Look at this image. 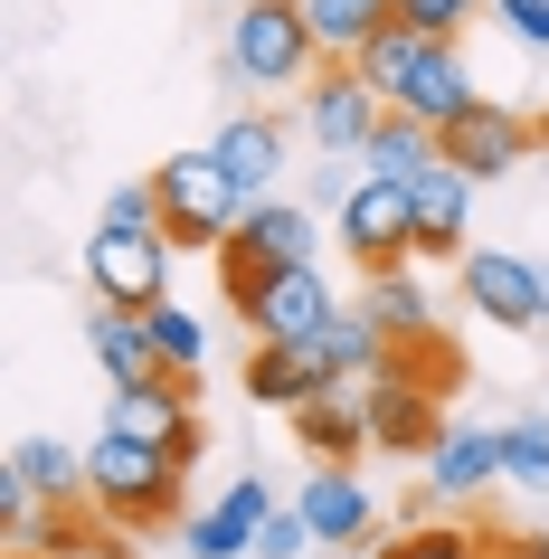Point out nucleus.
Masks as SVG:
<instances>
[{"mask_svg":"<svg viewBox=\"0 0 549 559\" xmlns=\"http://www.w3.org/2000/svg\"><path fill=\"white\" fill-rule=\"evenodd\" d=\"M360 313L389 332V352L435 342V295H427V275H417V265H370V275H360Z\"/></svg>","mask_w":549,"mask_h":559,"instance_id":"6ab92c4d","label":"nucleus"},{"mask_svg":"<svg viewBox=\"0 0 549 559\" xmlns=\"http://www.w3.org/2000/svg\"><path fill=\"white\" fill-rule=\"evenodd\" d=\"M294 550H322V540H313V522H303V502H275L265 531H256V559H294Z\"/></svg>","mask_w":549,"mask_h":559,"instance_id":"c756f323","label":"nucleus"},{"mask_svg":"<svg viewBox=\"0 0 549 559\" xmlns=\"http://www.w3.org/2000/svg\"><path fill=\"white\" fill-rule=\"evenodd\" d=\"M360 67H370V86L389 95L398 115L435 123V133H445L455 115H474V105H484V86H474V67H464V48H455V38L398 29V20H389V29L370 38V48H360Z\"/></svg>","mask_w":549,"mask_h":559,"instance_id":"f257e3e1","label":"nucleus"},{"mask_svg":"<svg viewBox=\"0 0 549 559\" xmlns=\"http://www.w3.org/2000/svg\"><path fill=\"white\" fill-rule=\"evenodd\" d=\"M86 352L105 360V380H115V389H143V380H162L152 323L133 313V304H95V313H86Z\"/></svg>","mask_w":549,"mask_h":559,"instance_id":"412c9836","label":"nucleus"},{"mask_svg":"<svg viewBox=\"0 0 549 559\" xmlns=\"http://www.w3.org/2000/svg\"><path fill=\"white\" fill-rule=\"evenodd\" d=\"M322 389H332V370H322L313 342H256V352H247V399H256V408L294 417L303 399H322Z\"/></svg>","mask_w":549,"mask_h":559,"instance_id":"aec40b11","label":"nucleus"},{"mask_svg":"<svg viewBox=\"0 0 549 559\" xmlns=\"http://www.w3.org/2000/svg\"><path fill=\"white\" fill-rule=\"evenodd\" d=\"M152 190H162V228H171V247H190V257H218L237 237V218H247V190H237L228 171H218V152H171V162H152Z\"/></svg>","mask_w":549,"mask_h":559,"instance_id":"20e7f679","label":"nucleus"},{"mask_svg":"<svg viewBox=\"0 0 549 559\" xmlns=\"http://www.w3.org/2000/svg\"><path fill=\"white\" fill-rule=\"evenodd\" d=\"M332 228H342V247H350L360 275H370V265H417V190L360 171V180H350V200L332 209Z\"/></svg>","mask_w":549,"mask_h":559,"instance_id":"6e6552de","label":"nucleus"},{"mask_svg":"<svg viewBox=\"0 0 549 559\" xmlns=\"http://www.w3.org/2000/svg\"><path fill=\"white\" fill-rule=\"evenodd\" d=\"M322 67V38L303 0H228V76L256 95H303Z\"/></svg>","mask_w":549,"mask_h":559,"instance_id":"f03ea898","label":"nucleus"},{"mask_svg":"<svg viewBox=\"0 0 549 559\" xmlns=\"http://www.w3.org/2000/svg\"><path fill=\"white\" fill-rule=\"evenodd\" d=\"M540 295H549V257H540Z\"/></svg>","mask_w":549,"mask_h":559,"instance_id":"2f4dec72","label":"nucleus"},{"mask_svg":"<svg viewBox=\"0 0 549 559\" xmlns=\"http://www.w3.org/2000/svg\"><path fill=\"white\" fill-rule=\"evenodd\" d=\"M407 190H417V265L464 257V237H474V190H484V180L455 171V162H427Z\"/></svg>","mask_w":549,"mask_h":559,"instance_id":"4468645a","label":"nucleus"},{"mask_svg":"<svg viewBox=\"0 0 549 559\" xmlns=\"http://www.w3.org/2000/svg\"><path fill=\"white\" fill-rule=\"evenodd\" d=\"M294 502H303V522H313L322 550H360V540H370V522H379L370 484H360L350 465H313L303 484H294Z\"/></svg>","mask_w":549,"mask_h":559,"instance_id":"dca6fc26","label":"nucleus"},{"mask_svg":"<svg viewBox=\"0 0 549 559\" xmlns=\"http://www.w3.org/2000/svg\"><path fill=\"white\" fill-rule=\"evenodd\" d=\"M530 152H540V123L512 115V105H492V95L474 105V115L445 123V162H455V171H474V180H512Z\"/></svg>","mask_w":549,"mask_h":559,"instance_id":"f8f14e48","label":"nucleus"},{"mask_svg":"<svg viewBox=\"0 0 549 559\" xmlns=\"http://www.w3.org/2000/svg\"><path fill=\"white\" fill-rule=\"evenodd\" d=\"M427 162H445V133H435V123H417V115H398V105H389V115H379V133L360 143V171H379V180H417Z\"/></svg>","mask_w":549,"mask_h":559,"instance_id":"4be33fe9","label":"nucleus"},{"mask_svg":"<svg viewBox=\"0 0 549 559\" xmlns=\"http://www.w3.org/2000/svg\"><path fill=\"white\" fill-rule=\"evenodd\" d=\"M484 484H502V427H445L427 445V502H474Z\"/></svg>","mask_w":549,"mask_h":559,"instance_id":"a211bd4d","label":"nucleus"},{"mask_svg":"<svg viewBox=\"0 0 549 559\" xmlns=\"http://www.w3.org/2000/svg\"><path fill=\"white\" fill-rule=\"evenodd\" d=\"M455 295L474 304V323H492V332L549 323L540 257H530V247H464V257H455Z\"/></svg>","mask_w":549,"mask_h":559,"instance_id":"0eeeda50","label":"nucleus"},{"mask_svg":"<svg viewBox=\"0 0 549 559\" xmlns=\"http://www.w3.org/2000/svg\"><path fill=\"white\" fill-rule=\"evenodd\" d=\"M303 20H313L322 58H360V48L398 20V0H303Z\"/></svg>","mask_w":549,"mask_h":559,"instance_id":"b1692460","label":"nucleus"},{"mask_svg":"<svg viewBox=\"0 0 549 559\" xmlns=\"http://www.w3.org/2000/svg\"><path fill=\"white\" fill-rule=\"evenodd\" d=\"M143 323H152V352H162V370H171V380H200V370H208V323H200L180 295H162Z\"/></svg>","mask_w":549,"mask_h":559,"instance_id":"393cba45","label":"nucleus"},{"mask_svg":"<svg viewBox=\"0 0 549 559\" xmlns=\"http://www.w3.org/2000/svg\"><path fill=\"white\" fill-rule=\"evenodd\" d=\"M228 304L247 313V332H256V342H322V323L342 313V295H332V275H322V265H275V275H247V285H228Z\"/></svg>","mask_w":549,"mask_h":559,"instance_id":"423d86ee","label":"nucleus"},{"mask_svg":"<svg viewBox=\"0 0 549 559\" xmlns=\"http://www.w3.org/2000/svg\"><path fill=\"white\" fill-rule=\"evenodd\" d=\"M492 10V0H398V29H427V38H464V20Z\"/></svg>","mask_w":549,"mask_h":559,"instance_id":"c85d7f7f","label":"nucleus"},{"mask_svg":"<svg viewBox=\"0 0 549 559\" xmlns=\"http://www.w3.org/2000/svg\"><path fill=\"white\" fill-rule=\"evenodd\" d=\"M208 152H218V171H228L247 200H275V190H285V115H228L208 133Z\"/></svg>","mask_w":549,"mask_h":559,"instance_id":"f3484780","label":"nucleus"},{"mask_svg":"<svg viewBox=\"0 0 549 559\" xmlns=\"http://www.w3.org/2000/svg\"><path fill=\"white\" fill-rule=\"evenodd\" d=\"M0 465L20 474L38 502H86V455H76L67 437H20L10 455H0Z\"/></svg>","mask_w":549,"mask_h":559,"instance_id":"5701e85b","label":"nucleus"},{"mask_svg":"<svg viewBox=\"0 0 549 559\" xmlns=\"http://www.w3.org/2000/svg\"><path fill=\"white\" fill-rule=\"evenodd\" d=\"M10 559H48V550H10Z\"/></svg>","mask_w":549,"mask_h":559,"instance_id":"473e14b6","label":"nucleus"},{"mask_svg":"<svg viewBox=\"0 0 549 559\" xmlns=\"http://www.w3.org/2000/svg\"><path fill=\"white\" fill-rule=\"evenodd\" d=\"M171 228H95L86 237V285L95 304H133V313H152V304L171 295Z\"/></svg>","mask_w":549,"mask_h":559,"instance_id":"1a4fd4ad","label":"nucleus"},{"mask_svg":"<svg viewBox=\"0 0 549 559\" xmlns=\"http://www.w3.org/2000/svg\"><path fill=\"white\" fill-rule=\"evenodd\" d=\"M294 445L313 455V465H360L370 455V389H350V380H332L322 399H303L294 408Z\"/></svg>","mask_w":549,"mask_h":559,"instance_id":"2eb2a0df","label":"nucleus"},{"mask_svg":"<svg viewBox=\"0 0 549 559\" xmlns=\"http://www.w3.org/2000/svg\"><path fill=\"white\" fill-rule=\"evenodd\" d=\"M502 559H549V531H521V540H502Z\"/></svg>","mask_w":549,"mask_h":559,"instance_id":"7c9ffc66","label":"nucleus"},{"mask_svg":"<svg viewBox=\"0 0 549 559\" xmlns=\"http://www.w3.org/2000/svg\"><path fill=\"white\" fill-rule=\"evenodd\" d=\"M502 484H521V493L549 484V417H512L502 427Z\"/></svg>","mask_w":549,"mask_h":559,"instance_id":"a878e982","label":"nucleus"},{"mask_svg":"<svg viewBox=\"0 0 549 559\" xmlns=\"http://www.w3.org/2000/svg\"><path fill=\"white\" fill-rule=\"evenodd\" d=\"M275 265H322V218L303 200H256L247 218H237V237L218 247V275L228 285H247V275H275Z\"/></svg>","mask_w":549,"mask_h":559,"instance_id":"9d476101","label":"nucleus"},{"mask_svg":"<svg viewBox=\"0 0 549 559\" xmlns=\"http://www.w3.org/2000/svg\"><path fill=\"white\" fill-rule=\"evenodd\" d=\"M95 228H162V190H152V171H143V180H115Z\"/></svg>","mask_w":549,"mask_h":559,"instance_id":"cd10ccee","label":"nucleus"},{"mask_svg":"<svg viewBox=\"0 0 549 559\" xmlns=\"http://www.w3.org/2000/svg\"><path fill=\"white\" fill-rule=\"evenodd\" d=\"M105 427L115 437H143V445H171L180 465H200L208 455V427H200V408H190V380H143V389H115L105 399Z\"/></svg>","mask_w":549,"mask_h":559,"instance_id":"9b49d317","label":"nucleus"},{"mask_svg":"<svg viewBox=\"0 0 549 559\" xmlns=\"http://www.w3.org/2000/svg\"><path fill=\"white\" fill-rule=\"evenodd\" d=\"M180 474H190V465H180L171 445L115 437V427L86 445V502H95L115 531H152V522H171V512H180Z\"/></svg>","mask_w":549,"mask_h":559,"instance_id":"7ed1b4c3","label":"nucleus"},{"mask_svg":"<svg viewBox=\"0 0 549 559\" xmlns=\"http://www.w3.org/2000/svg\"><path fill=\"white\" fill-rule=\"evenodd\" d=\"M370 559H484V540L464 522H417V531H398V540H379Z\"/></svg>","mask_w":549,"mask_h":559,"instance_id":"bb28decb","label":"nucleus"},{"mask_svg":"<svg viewBox=\"0 0 549 559\" xmlns=\"http://www.w3.org/2000/svg\"><path fill=\"white\" fill-rule=\"evenodd\" d=\"M294 115H303V133H313L332 162H360V143H370L379 115H389V95L370 86V67H360V58H322L313 86L294 95Z\"/></svg>","mask_w":549,"mask_h":559,"instance_id":"39448f33","label":"nucleus"},{"mask_svg":"<svg viewBox=\"0 0 549 559\" xmlns=\"http://www.w3.org/2000/svg\"><path fill=\"white\" fill-rule=\"evenodd\" d=\"M265 512H275V484H265V474H237L208 512H190V522H180V550H190V559H256Z\"/></svg>","mask_w":549,"mask_h":559,"instance_id":"ddd939ff","label":"nucleus"}]
</instances>
